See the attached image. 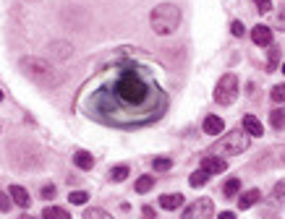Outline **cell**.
Instances as JSON below:
<instances>
[{
    "instance_id": "obj_1",
    "label": "cell",
    "mask_w": 285,
    "mask_h": 219,
    "mask_svg": "<svg viewBox=\"0 0 285 219\" xmlns=\"http://www.w3.org/2000/svg\"><path fill=\"white\" fill-rule=\"evenodd\" d=\"M150 94H152L150 81H146L142 73H136V71L123 73L116 81V97L123 102V105H128V107L146 105V102H150Z\"/></svg>"
},
{
    "instance_id": "obj_2",
    "label": "cell",
    "mask_w": 285,
    "mask_h": 219,
    "mask_svg": "<svg viewBox=\"0 0 285 219\" xmlns=\"http://www.w3.org/2000/svg\"><path fill=\"white\" fill-rule=\"evenodd\" d=\"M21 71L40 86H58L60 84V73L50 63H44L42 57H21Z\"/></svg>"
},
{
    "instance_id": "obj_3",
    "label": "cell",
    "mask_w": 285,
    "mask_h": 219,
    "mask_svg": "<svg viewBox=\"0 0 285 219\" xmlns=\"http://www.w3.org/2000/svg\"><path fill=\"white\" fill-rule=\"evenodd\" d=\"M150 24L154 29V34H160V37H168V34H173L180 24V8L173 5V3H160L152 16H150Z\"/></svg>"
},
{
    "instance_id": "obj_4",
    "label": "cell",
    "mask_w": 285,
    "mask_h": 219,
    "mask_svg": "<svg viewBox=\"0 0 285 219\" xmlns=\"http://www.w3.org/2000/svg\"><path fill=\"white\" fill-rule=\"evenodd\" d=\"M236 97H238V76L236 73H225L218 81V86H214V102L228 107V105L236 102Z\"/></svg>"
},
{
    "instance_id": "obj_5",
    "label": "cell",
    "mask_w": 285,
    "mask_h": 219,
    "mask_svg": "<svg viewBox=\"0 0 285 219\" xmlns=\"http://www.w3.org/2000/svg\"><path fill=\"white\" fill-rule=\"evenodd\" d=\"M220 154H228V157H236V154H241L248 149V133L246 131H233V133H228L222 141H220Z\"/></svg>"
},
{
    "instance_id": "obj_6",
    "label": "cell",
    "mask_w": 285,
    "mask_h": 219,
    "mask_svg": "<svg viewBox=\"0 0 285 219\" xmlns=\"http://www.w3.org/2000/svg\"><path fill=\"white\" fill-rule=\"evenodd\" d=\"M212 214V201L210 199H199L196 204H191L184 212V219H207Z\"/></svg>"
},
{
    "instance_id": "obj_7",
    "label": "cell",
    "mask_w": 285,
    "mask_h": 219,
    "mask_svg": "<svg viewBox=\"0 0 285 219\" xmlns=\"http://www.w3.org/2000/svg\"><path fill=\"white\" fill-rule=\"evenodd\" d=\"M202 170L207 172V175H220V172L228 170V165H225L222 157H204L202 159Z\"/></svg>"
},
{
    "instance_id": "obj_8",
    "label": "cell",
    "mask_w": 285,
    "mask_h": 219,
    "mask_svg": "<svg viewBox=\"0 0 285 219\" xmlns=\"http://www.w3.org/2000/svg\"><path fill=\"white\" fill-rule=\"evenodd\" d=\"M252 39H254V44H259V47H267V44H272V29H267V26H254L252 29Z\"/></svg>"
},
{
    "instance_id": "obj_9",
    "label": "cell",
    "mask_w": 285,
    "mask_h": 219,
    "mask_svg": "<svg viewBox=\"0 0 285 219\" xmlns=\"http://www.w3.org/2000/svg\"><path fill=\"white\" fill-rule=\"evenodd\" d=\"M8 196H10V201H14L16 206H21V209H26V206L32 204V199H29L26 188H21V186H10Z\"/></svg>"
},
{
    "instance_id": "obj_10",
    "label": "cell",
    "mask_w": 285,
    "mask_h": 219,
    "mask_svg": "<svg viewBox=\"0 0 285 219\" xmlns=\"http://www.w3.org/2000/svg\"><path fill=\"white\" fill-rule=\"evenodd\" d=\"M222 131H225L222 118H218V115H207V118H204V133H210V136H220Z\"/></svg>"
},
{
    "instance_id": "obj_11",
    "label": "cell",
    "mask_w": 285,
    "mask_h": 219,
    "mask_svg": "<svg viewBox=\"0 0 285 219\" xmlns=\"http://www.w3.org/2000/svg\"><path fill=\"white\" fill-rule=\"evenodd\" d=\"M160 206L168 212H173V209H180L184 206V196L180 193H168V196H160Z\"/></svg>"
},
{
    "instance_id": "obj_12",
    "label": "cell",
    "mask_w": 285,
    "mask_h": 219,
    "mask_svg": "<svg viewBox=\"0 0 285 219\" xmlns=\"http://www.w3.org/2000/svg\"><path fill=\"white\" fill-rule=\"evenodd\" d=\"M262 199V193L256 191V188H252V191H246L244 196H241V199H238V209H241V212H246V209H252V206L256 204Z\"/></svg>"
},
{
    "instance_id": "obj_13",
    "label": "cell",
    "mask_w": 285,
    "mask_h": 219,
    "mask_svg": "<svg viewBox=\"0 0 285 219\" xmlns=\"http://www.w3.org/2000/svg\"><path fill=\"white\" fill-rule=\"evenodd\" d=\"M244 131H246L248 136H262V133H264L259 118H254V115H246V118H244Z\"/></svg>"
},
{
    "instance_id": "obj_14",
    "label": "cell",
    "mask_w": 285,
    "mask_h": 219,
    "mask_svg": "<svg viewBox=\"0 0 285 219\" xmlns=\"http://www.w3.org/2000/svg\"><path fill=\"white\" fill-rule=\"evenodd\" d=\"M74 165H76L78 170H92V167H94V157L89 154V152H76V154H74Z\"/></svg>"
},
{
    "instance_id": "obj_15",
    "label": "cell",
    "mask_w": 285,
    "mask_h": 219,
    "mask_svg": "<svg viewBox=\"0 0 285 219\" xmlns=\"http://www.w3.org/2000/svg\"><path fill=\"white\" fill-rule=\"evenodd\" d=\"M42 219H71V214L66 209H60V206H48V209L42 212Z\"/></svg>"
},
{
    "instance_id": "obj_16",
    "label": "cell",
    "mask_w": 285,
    "mask_h": 219,
    "mask_svg": "<svg viewBox=\"0 0 285 219\" xmlns=\"http://www.w3.org/2000/svg\"><path fill=\"white\" fill-rule=\"evenodd\" d=\"M270 123H272V128L282 131V128H285V110H280V107L272 110V112H270Z\"/></svg>"
},
{
    "instance_id": "obj_17",
    "label": "cell",
    "mask_w": 285,
    "mask_h": 219,
    "mask_svg": "<svg viewBox=\"0 0 285 219\" xmlns=\"http://www.w3.org/2000/svg\"><path fill=\"white\" fill-rule=\"evenodd\" d=\"M154 186V178L152 175H142L139 180H136V193H150Z\"/></svg>"
},
{
    "instance_id": "obj_18",
    "label": "cell",
    "mask_w": 285,
    "mask_h": 219,
    "mask_svg": "<svg viewBox=\"0 0 285 219\" xmlns=\"http://www.w3.org/2000/svg\"><path fill=\"white\" fill-rule=\"evenodd\" d=\"M207 180H210V175H207V172H204V170H196V172H191V178H188V183H191L194 188H202V186H204V183H207Z\"/></svg>"
},
{
    "instance_id": "obj_19",
    "label": "cell",
    "mask_w": 285,
    "mask_h": 219,
    "mask_svg": "<svg viewBox=\"0 0 285 219\" xmlns=\"http://www.w3.org/2000/svg\"><path fill=\"white\" fill-rule=\"evenodd\" d=\"M225 196H228V199H233V196L238 193V191H241V180H238V178H230V180H228L225 183Z\"/></svg>"
},
{
    "instance_id": "obj_20",
    "label": "cell",
    "mask_w": 285,
    "mask_h": 219,
    "mask_svg": "<svg viewBox=\"0 0 285 219\" xmlns=\"http://www.w3.org/2000/svg\"><path fill=\"white\" fill-rule=\"evenodd\" d=\"M68 201L76 204V206H82V204H86V201H89V193H86V191H71Z\"/></svg>"
},
{
    "instance_id": "obj_21",
    "label": "cell",
    "mask_w": 285,
    "mask_h": 219,
    "mask_svg": "<svg viewBox=\"0 0 285 219\" xmlns=\"http://www.w3.org/2000/svg\"><path fill=\"white\" fill-rule=\"evenodd\" d=\"M110 178L116 180V183H120V180H126V178H128V167H126V165H118V167H112V172H110Z\"/></svg>"
},
{
    "instance_id": "obj_22",
    "label": "cell",
    "mask_w": 285,
    "mask_h": 219,
    "mask_svg": "<svg viewBox=\"0 0 285 219\" xmlns=\"http://www.w3.org/2000/svg\"><path fill=\"white\" fill-rule=\"evenodd\" d=\"M84 219H112L105 209H86L84 212Z\"/></svg>"
},
{
    "instance_id": "obj_23",
    "label": "cell",
    "mask_w": 285,
    "mask_h": 219,
    "mask_svg": "<svg viewBox=\"0 0 285 219\" xmlns=\"http://www.w3.org/2000/svg\"><path fill=\"white\" fill-rule=\"evenodd\" d=\"M152 167H154L157 172H165V170H170V167H173V162H170L168 157H157L154 162H152Z\"/></svg>"
},
{
    "instance_id": "obj_24",
    "label": "cell",
    "mask_w": 285,
    "mask_h": 219,
    "mask_svg": "<svg viewBox=\"0 0 285 219\" xmlns=\"http://www.w3.org/2000/svg\"><path fill=\"white\" fill-rule=\"evenodd\" d=\"M272 102H278V105L285 102V86H275V89H272Z\"/></svg>"
},
{
    "instance_id": "obj_25",
    "label": "cell",
    "mask_w": 285,
    "mask_h": 219,
    "mask_svg": "<svg viewBox=\"0 0 285 219\" xmlns=\"http://www.w3.org/2000/svg\"><path fill=\"white\" fill-rule=\"evenodd\" d=\"M230 31H233V37H244V34H246V29H244L241 21H233V24H230Z\"/></svg>"
},
{
    "instance_id": "obj_26",
    "label": "cell",
    "mask_w": 285,
    "mask_h": 219,
    "mask_svg": "<svg viewBox=\"0 0 285 219\" xmlns=\"http://www.w3.org/2000/svg\"><path fill=\"white\" fill-rule=\"evenodd\" d=\"M10 209V196L0 191V212H8Z\"/></svg>"
},
{
    "instance_id": "obj_27",
    "label": "cell",
    "mask_w": 285,
    "mask_h": 219,
    "mask_svg": "<svg viewBox=\"0 0 285 219\" xmlns=\"http://www.w3.org/2000/svg\"><path fill=\"white\" fill-rule=\"evenodd\" d=\"M256 8L262 10V13H267V10H272V0H254Z\"/></svg>"
},
{
    "instance_id": "obj_28",
    "label": "cell",
    "mask_w": 285,
    "mask_h": 219,
    "mask_svg": "<svg viewBox=\"0 0 285 219\" xmlns=\"http://www.w3.org/2000/svg\"><path fill=\"white\" fill-rule=\"evenodd\" d=\"M272 196H275V199H282V196H285V180H280V183H278L275 191H272Z\"/></svg>"
},
{
    "instance_id": "obj_29",
    "label": "cell",
    "mask_w": 285,
    "mask_h": 219,
    "mask_svg": "<svg viewBox=\"0 0 285 219\" xmlns=\"http://www.w3.org/2000/svg\"><path fill=\"white\" fill-rule=\"evenodd\" d=\"M278 57H280L278 50H272V52H270V71H275V68H278Z\"/></svg>"
},
{
    "instance_id": "obj_30",
    "label": "cell",
    "mask_w": 285,
    "mask_h": 219,
    "mask_svg": "<svg viewBox=\"0 0 285 219\" xmlns=\"http://www.w3.org/2000/svg\"><path fill=\"white\" fill-rule=\"evenodd\" d=\"M42 199H55V186H44L42 188Z\"/></svg>"
},
{
    "instance_id": "obj_31",
    "label": "cell",
    "mask_w": 285,
    "mask_h": 219,
    "mask_svg": "<svg viewBox=\"0 0 285 219\" xmlns=\"http://www.w3.org/2000/svg\"><path fill=\"white\" fill-rule=\"evenodd\" d=\"M218 219H236V214H233V212H220Z\"/></svg>"
},
{
    "instance_id": "obj_32",
    "label": "cell",
    "mask_w": 285,
    "mask_h": 219,
    "mask_svg": "<svg viewBox=\"0 0 285 219\" xmlns=\"http://www.w3.org/2000/svg\"><path fill=\"white\" fill-rule=\"evenodd\" d=\"M0 102H3V91H0Z\"/></svg>"
},
{
    "instance_id": "obj_33",
    "label": "cell",
    "mask_w": 285,
    "mask_h": 219,
    "mask_svg": "<svg viewBox=\"0 0 285 219\" xmlns=\"http://www.w3.org/2000/svg\"><path fill=\"white\" fill-rule=\"evenodd\" d=\"M282 73H285V63H282Z\"/></svg>"
},
{
    "instance_id": "obj_34",
    "label": "cell",
    "mask_w": 285,
    "mask_h": 219,
    "mask_svg": "<svg viewBox=\"0 0 285 219\" xmlns=\"http://www.w3.org/2000/svg\"><path fill=\"white\" fill-rule=\"evenodd\" d=\"M24 219H32V217H24Z\"/></svg>"
}]
</instances>
